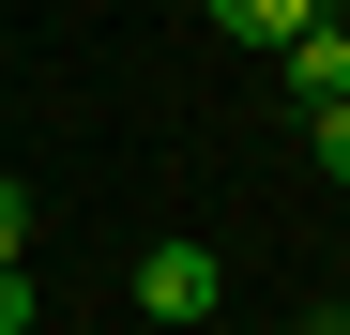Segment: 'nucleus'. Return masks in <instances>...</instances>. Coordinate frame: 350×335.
Here are the masks:
<instances>
[{
	"mask_svg": "<svg viewBox=\"0 0 350 335\" xmlns=\"http://www.w3.org/2000/svg\"><path fill=\"white\" fill-rule=\"evenodd\" d=\"M137 305H152V320H213V305H228V259H213V244H152V259H137Z\"/></svg>",
	"mask_w": 350,
	"mask_h": 335,
	"instance_id": "obj_1",
	"label": "nucleus"
},
{
	"mask_svg": "<svg viewBox=\"0 0 350 335\" xmlns=\"http://www.w3.org/2000/svg\"><path fill=\"white\" fill-rule=\"evenodd\" d=\"M274 62H289V92H305V107H350V16H305Z\"/></svg>",
	"mask_w": 350,
	"mask_h": 335,
	"instance_id": "obj_2",
	"label": "nucleus"
},
{
	"mask_svg": "<svg viewBox=\"0 0 350 335\" xmlns=\"http://www.w3.org/2000/svg\"><path fill=\"white\" fill-rule=\"evenodd\" d=\"M198 16H213L228 46H289V31H305V16H320V0H198Z\"/></svg>",
	"mask_w": 350,
	"mask_h": 335,
	"instance_id": "obj_3",
	"label": "nucleus"
},
{
	"mask_svg": "<svg viewBox=\"0 0 350 335\" xmlns=\"http://www.w3.org/2000/svg\"><path fill=\"white\" fill-rule=\"evenodd\" d=\"M305 152L335 168V183H350V107H305Z\"/></svg>",
	"mask_w": 350,
	"mask_h": 335,
	"instance_id": "obj_4",
	"label": "nucleus"
},
{
	"mask_svg": "<svg viewBox=\"0 0 350 335\" xmlns=\"http://www.w3.org/2000/svg\"><path fill=\"white\" fill-rule=\"evenodd\" d=\"M0 335H31V259H0Z\"/></svg>",
	"mask_w": 350,
	"mask_h": 335,
	"instance_id": "obj_5",
	"label": "nucleus"
},
{
	"mask_svg": "<svg viewBox=\"0 0 350 335\" xmlns=\"http://www.w3.org/2000/svg\"><path fill=\"white\" fill-rule=\"evenodd\" d=\"M0 259H31V183H0Z\"/></svg>",
	"mask_w": 350,
	"mask_h": 335,
	"instance_id": "obj_6",
	"label": "nucleus"
},
{
	"mask_svg": "<svg viewBox=\"0 0 350 335\" xmlns=\"http://www.w3.org/2000/svg\"><path fill=\"white\" fill-rule=\"evenodd\" d=\"M305 335H350V320H305Z\"/></svg>",
	"mask_w": 350,
	"mask_h": 335,
	"instance_id": "obj_7",
	"label": "nucleus"
}]
</instances>
